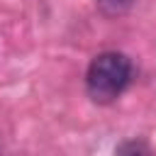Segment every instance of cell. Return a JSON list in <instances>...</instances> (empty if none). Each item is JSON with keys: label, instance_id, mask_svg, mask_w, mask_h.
<instances>
[{"label": "cell", "instance_id": "cell-1", "mask_svg": "<svg viewBox=\"0 0 156 156\" xmlns=\"http://www.w3.org/2000/svg\"><path fill=\"white\" fill-rule=\"evenodd\" d=\"M132 78V63L124 54L117 51H105L98 54L85 73V90L93 102L107 105L122 95Z\"/></svg>", "mask_w": 156, "mask_h": 156}, {"label": "cell", "instance_id": "cell-2", "mask_svg": "<svg viewBox=\"0 0 156 156\" xmlns=\"http://www.w3.org/2000/svg\"><path fill=\"white\" fill-rule=\"evenodd\" d=\"M98 2H100V7H102L107 15H119V12L129 10L136 0H98Z\"/></svg>", "mask_w": 156, "mask_h": 156}]
</instances>
